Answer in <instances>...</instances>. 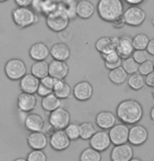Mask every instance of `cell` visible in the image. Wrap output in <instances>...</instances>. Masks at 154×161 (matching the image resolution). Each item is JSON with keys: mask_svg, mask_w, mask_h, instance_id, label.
<instances>
[{"mask_svg": "<svg viewBox=\"0 0 154 161\" xmlns=\"http://www.w3.org/2000/svg\"><path fill=\"white\" fill-rule=\"evenodd\" d=\"M116 115L123 123L134 124L143 117V108L136 100H124L117 106Z\"/></svg>", "mask_w": 154, "mask_h": 161, "instance_id": "obj_1", "label": "cell"}, {"mask_svg": "<svg viewBox=\"0 0 154 161\" xmlns=\"http://www.w3.org/2000/svg\"><path fill=\"white\" fill-rule=\"evenodd\" d=\"M96 10L99 16L107 22H114L124 14L121 0H100Z\"/></svg>", "mask_w": 154, "mask_h": 161, "instance_id": "obj_2", "label": "cell"}, {"mask_svg": "<svg viewBox=\"0 0 154 161\" xmlns=\"http://www.w3.org/2000/svg\"><path fill=\"white\" fill-rule=\"evenodd\" d=\"M14 23L19 29H26L38 22V15L31 8L18 7L12 12Z\"/></svg>", "mask_w": 154, "mask_h": 161, "instance_id": "obj_3", "label": "cell"}, {"mask_svg": "<svg viewBox=\"0 0 154 161\" xmlns=\"http://www.w3.org/2000/svg\"><path fill=\"white\" fill-rule=\"evenodd\" d=\"M69 24V16L65 11L57 8L46 16V25L53 32L60 33L67 28Z\"/></svg>", "mask_w": 154, "mask_h": 161, "instance_id": "obj_4", "label": "cell"}, {"mask_svg": "<svg viewBox=\"0 0 154 161\" xmlns=\"http://www.w3.org/2000/svg\"><path fill=\"white\" fill-rule=\"evenodd\" d=\"M26 65L23 60L13 58L10 59L4 65V73L11 80H20L26 75Z\"/></svg>", "mask_w": 154, "mask_h": 161, "instance_id": "obj_5", "label": "cell"}, {"mask_svg": "<svg viewBox=\"0 0 154 161\" xmlns=\"http://www.w3.org/2000/svg\"><path fill=\"white\" fill-rule=\"evenodd\" d=\"M145 18H146V14H145L144 10L137 5H132V7L128 8L123 14L124 22L130 26L141 25L145 21Z\"/></svg>", "mask_w": 154, "mask_h": 161, "instance_id": "obj_6", "label": "cell"}, {"mask_svg": "<svg viewBox=\"0 0 154 161\" xmlns=\"http://www.w3.org/2000/svg\"><path fill=\"white\" fill-rule=\"evenodd\" d=\"M49 123L56 130H65L70 123V115L65 108H58L50 113Z\"/></svg>", "mask_w": 154, "mask_h": 161, "instance_id": "obj_7", "label": "cell"}, {"mask_svg": "<svg viewBox=\"0 0 154 161\" xmlns=\"http://www.w3.org/2000/svg\"><path fill=\"white\" fill-rule=\"evenodd\" d=\"M129 130L126 124H116L109 130V136L111 139V143L114 145H120L128 142Z\"/></svg>", "mask_w": 154, "mask_h": 161, "instance_id": "obj_8", "label": "cell"}, {"mask_svg": "<svg viewBox=\"0 0 154 161\" xmlns=\"http://www.w3.org/2000/svg\"><path fill=\"white\" fill-rule=\"evenodd\" d=\"M111 144V139L109 133L106 130L95 132V135L90 138V147L99 152L106 151Z\"/></svg>", "mask_w": 154, "mask_h": 161, "instance_id": "obj_9", "label": "cell"}, {"mask_svg": "<svg viewBox=\"0 0 154 161\" xmlns=\"http://www.w3.org/2000/svg\"><path fill=\"white\" fill-rule=\"evenodd\" d=\"M148 139V130L145 126L136 124L133 125L129 130V143L135 147H140L144 144Z\"/></svg>", "mask_w": 154, "mask_h": 161, "instance_id": "obj_10", "label": "cell"}, {"mask_svg": "<svg viewBox=\"0 0 154 161\" xmlns=\"http://www.w3.org/2000/svg\"><path fill=\"white\" fill-rule=\"evenodd\" d=\"M111 161H130L133 158V150L129 144L116 145L110 154Z\"/></svg>", "mask_w": 154, "mask_h": 161, "instance_id": "obj_11", "label": "cell"}, {"mask_svg": "<svg viewBox=\"0 0 154 161\" xmlns=\"http://www.w3.org/2000/svg\"><path fill=\"white\" fill-rule=\"evenodd\" d=\"M49 142L53 148H55L57 151H63L69 147V144H70V138L67 136L65 130H56L55 132L51 134Z\"/></svg>", "mask_w": 154, "mask_h": 161, "instance_id": "obj_12", "label": "cell"}, {"mask_svg": "<svg viewBox=\"0 0 154 161\" xmlns=\"http://www.w3.org/2000/svg\"><path fill=\"white\" fill-rule=\"evenodd\" d=\"M135 48L133 47V41L130 37L127 36H123V37L119 38L116 44V52L119 54V56L122 59L129 58L133 55Z\"/></svg>", "mask_w": 154, "mask_h": 161, "instance_id": "obj_13", "label": "cell"}, {"mask_svg": "<svg viewBox=\"0 0 154 161\" xmlns=\"http://www.w3.org/2000/svg\"><path fill=\"white\" fill-rule=\"evenodd\" d=\"M75 99L80 100V101H86L91 98L93 94V89L92 86L87 81H81V82L77 83L72 90Z\"/></svg>", "mask_w": 154, "mask_h": 161, "instance_id": "obj_14", "label": "cell"}, {"mask_svg": "<svg viewBox=\"0 0 154 161\" xmlns=\"http://www.w3.org/2000/svg\"><path fill=\"white\" fill-rule=\"evenodd\" d=\"M28 54L34 61H42L46 60L47 57L50 55V48H48L44 42H37L31 47Z\"/></svg>", "mask_w": 154, "mask_h": 161, "instance_id": "obj_15", "label": "cell"}, {"mask_svg": "<svg viewBox=\"0 0 154 161\" xmlns=\"http://www.w3.org/2000/svg\"><path fill=\"white\" fill-rule=\"evenodd\" d=\"M69 68L66 61L54 59L49 62V75L56 79H65L68 75Z\"/></svg>", "mask_w": 154, "mask_h": 161, "instance_id": "obj_16", "label": "cell"}, {"mask_svg": "<svg viewBox=\"0 0 154 161\" xmlns=\"http://www.w3.org/2000/svg\"><path fill=\"white\" fill-rule=\"evenodd\" d=\"M39 86H40V79L33 75L32 73L26 74L22 79H20V89L22 92L35 94L37 93Z\"/></svg>", "mask_w": 154, "mask_h": 161, "instance_id": "obj_17", "label": "cell"}, {"mask_svg": "<svg viewBox=\"0 0 154 161\" xmlns=\"http://www.w3.org/2000/svg\"><path fill=\"white\" fill-rule=\"evenodd\" d=\"M37 99L34 94L22 92L18 96L17 104L20 111L22 112H32L35 108Z\"/></svg>", "mask_w": 154, "mask_h": 161, "instance_id": "obj_18", "label": "cell"}, {"mask_svg": "<svg viewBox=\"0 0 154 161\" xmlns=\"http://www.w3.org/2000/svg\"><path fill=\"white\" fill-rule=\"evenodd\" d=\"M116 118L114 114L107 111L100 112L95 117V122L102 130H110L111 127L116 125Z\"/></svg>", "mask_w": 154, "mask_h": 161, "instance_id": "obj_19", "label": "cell"}, {"mask_svg": "<svg viewBox=\"0 0 154 161\" xmlns=\"http://www.w3.org/2000/svg\"><path fill=\"white\" fill-rule=\"evenodd\" d=\"M50 56L53 57V59L66 61L70 56L69 47L66 43H63V42L55 43L50 47Z\"/></svg>", "mask_w": 154, "mask_h": 161, "instance_id": "obj_20", "label": "cell"}, {"mask_svg": "<svg viewBox=\"0 0 154 161\" xmlns=\"http://www.w3.org/2000/svg\"><path fill=\"white\" fill-rule=\"evenodd\" d=\"M95 8L89 0H80L75 5V14L82 19H89L95 14Z\"/></svg>", "mask_w": 154, "mask_h": 161, "instance_id": "obj_21", "label": "cell"}, {"mask_svg": "<svg viewBox=\"0 0 154 161\" xmlns=\"http://www.w3.org/2000/svg\"><path fill=\"white\" fill-rule=\"evenodd\" d=\"M119 41V37H101L95 42V48L101 54H105L109 51L116 50V44Z\"/></svg>", "mask_w": 154, "mask_h": 161, "instance_id": "obj_22", "label": "cell"}, {"mask_svg": "<svg viewBox=\"0 0 154 161\" xmlns=\"http://www.w3.org/2000/svg\"><path fill=\"white\" fill-rule=\"evenodd\" d=\"M29 147L34 150H43L47 145V137L41 132H32L28 137Z\"/></svg>", "mask_w": 154, "mask_h": 161, "instance_id": "obj_23", "label": "cell"}, {"mask_svg": "<svg viewBox=\"0 0 154 161\" xmlns=\"http://www.w3.org/2000/svg\"><path fill=\"white\" fill-rule=\"evenodd\" d=\"M24 123H25L26 129L31 132H41L44 125L43 118L38 114H29L25 118Z\"/></svg>", "mask_w": 154, "mask_h": 161, "instance_id": "obj_24", "label": "cell"}, {"mask_svg": "<svg viewBox=\"0 0 154 161\" xmlns=\"http://www.w3.org/2000/svg\"><path fill=\"white\" fill-rule=\"evenodd\" d=\"M102 57L105 61V66L108 69H113L116 68H119L122 64V58L119 56L116 50L109 51L105 54H102Z\"/></svg>", "mask_w": 154, "mask_h": 161, "instance_id": "obj_25", "label": "cell"}, {"mask_svg": "<svg viewBox=\"0 0 154 161\" xmlns=\"http://www.w3.org/2000/svg\"><path fill=\"white\" fill-rule=\"evenodd\" d=\"M41 105L43 108V110H45L46 112H53L60 108L61 99L59 97H57L55 93H51L49 95L43 97V99L41 101Z\"/></svg>", "mask_w": 154, "mask_h": 161, "instance_id": "obj_26", "label": "cell"}, {"mask_svg": "<svg viewBox=\"0 0 154 161\" xmlns=\"http://www.w3.org/2000/svg\"><path fill=\"white\" fill-rule=\"evenodd\" d=\"M31 73L39 79H42L49 75V63L46 60L42 61H35L31 68Z\"/></svg>", "mask_w": 154, "mask_h": 161, "instance_id": "obj_27", "label": "cell"}, {"mask_svg": "<svg viewBox=\"0 0 154 161\" xmlns=\"http://www.w3.org/2000/svg\"><path fill=\"white\" fill-rule=\"evenodd\" d=\"M54 93L60 99H66L70 96L71 87L68 83H66L64 79H57L55 86H54Z\"/></svg>", "mask_w": 154, "mask_h": 161, "instance_id": "obj_28", "label": "cell"}, {"mask_svg": "<svg viewBox=\"0 0 154 161\" xmlns=\"http://www.w3.org/2000/svg\"><path fill=\"white\" fill-rule=\"evenodd\" d=\"M109 79L111 80V82L116 83V84H122L126 81L128 73L125 71V69L123 66H119L113 69H110L109 72Z\"/></svg>", "mask_w": 154, "mask_h": 161, "instance_id": "obj_29", "label": "cell"}, {"mask_svg": "<svg viewBox=\"0 0 154 161\" xmlns=\"http://www.w3.org/2000/svg\"><path fill=\"white\" fill-rule=\"evenodd\" d=\"M146 80H145L144 75H141L140 72L131 74L130 77L128 78V86L131 87L132 90L138 91L145 86Z\"/></svg>", "mask_w": 154, "mask_h": 161, "instance_id": "obj_30", "label": "cell"}, {"mask_svg": "<svg viewBox=\"0 0 154 161\" xmlns=\"http://www.w3.org/2000/svg\"><path fill=\"white\" fill-rule=\"evenodd\" d=\"M101 154L93 147H88L81 153L80 161H101Z\"/></svg>", "mask_w": 154, "mask_h": 161, "instance_id": "obj_31", "label": "cell"}, {"mask_svg": "<svg viewBox=\"0 0 154 161\" xmlns=\"http://www.w3.org/2000/svg\"><path fill=\"white\" fill-rule=\"evenodd\" d=\"M95 134V125L90 122H83L80 124V138L87 140Z\"/></svg>", "mask_w": 154, "mask_h": 161, "instance_id": "obj_32", "label": "cell"}, {"mask_svg": "<svg viewBox=\"0 0 154 161\" xmlns=\"http://www.w3.org/2000/svg\"><path fill=\"white\" fill-rule=\"evenodd\" d=\"M122 66L125 69V71L128 73V74H134V73L138 72V69H140V63L136 62L133 57H129V58L123 59L122 62Z\"/></svg>", "mask_w": 154, "mask_h": 161, "instance_id": "obj_33", "label": "cell"}, {"mask_svg": "<svg viewBox=\"0 0 154 161\" xmlns=\"http://www.w3.org/2000/svg\"><path fill=\"white\" fill-rule=\"evenodd\" d=\"M132 41H133V47L135 50H147L150 39L146 34H137L132 39Z\"/></svg>", "mask_w": 154, "mask_h": 161, "instance_id": "obj_34", "label": "cell"}, {"mask_svg": "<svg viewBox=\"0 0 154 161\" xmlns=\"http://www.w3.org/2000/svg\"><path fill=\"white\" fill-rule=\"evenodd\" d=\"M65 132L70 138V140H75L80 138V125L77 123H69L65 129Z\"/></svg>", "mask_w": 154, "mask_h": 161, "instance_id": "obj_35", "label": "cell"}, {"mask_svg": "<svg viewBox=\"0 0 154 161\" xmlns=\"http://www.w3.org/2000/svg\"><path fill=\"white\" fill-rule=\"evenodd\" d=\"M154 71V66H153V61L151 60H146L145 62L141 63L140 64V69H138V72L141 73V75L147 76L149 75L150 73H152Z\"/></svg>", "mask_w": 154, "mask_h": 161, "instance_id": "obj_36", "label": "cell"}, {"mask_svg": "<svg viewBox=\"0 0 154 161\" xmlns=\"http://www.w3.org/2000/svg\"><path fill=\"white\" fill-rule=\"evenodd\" d=\"M149 55L150 54L148 53L147 50H135L132 57L136 60V62L141 64V63L145 62L146 60H149Z\"/></svg>", "mask_w": 154, "mask_h": 161, "instance_id": "obj_37", "label": "cell"}, {"mask_svg": "<svg viewBox=\"0 0 154 161\" xmlns=\"http://www.w3.org/2000/svg\"><path fill=\"white\" fill-rule=\"evenodd\" d=\"M28 161H46V156L41 150H34L28 154Z\"/></svg>", "mask_w": 154, "mask_h": 161, "instance_id": "obj_38", "label": "cell"}, {"mask_svg": "<svg viewBox=\"0 0 154 161\" xmlns=\"http://www.w3.org/2000/svg\"><path fill=\"white\" fill-rule=\"evenodd\" d=\"M56 81H57V79L51 77L50 75H47L46 77L40 79V83H42L45 86L49 87V89H51V90H54V86H55Z\"/></svg>", "mask_w": 154, "mask_h": 161, "instance_id": "obj_39", "label": "cell"}, {"mask_svg": "<svg viewBox=\"0 0 154 161\" xmlns=\"http://www.w3.org/2000/svg\"><path fill=\"white\" fill-rule=\"evenodd\" d=\"M51 93H54V90H51V89H49V87L45 86L42 83H40V86H39L38 91H37V94L39 96L45 97V96L49 95V94H51Z\"/></svg>", "mask_w": 154, "mask_h": 161, "instance_id": "obj_40", "label": "cell"}, {"mask_svg": "<svg viewBox=\"0 0 154 161\" xmlns=\"http://www.w3.org/2000/svg\"><path fill=\"white\" fill-rule=\"evenodd\" d=\"M34 0H15V3L18 7H24V8H29L33 4Z\"/></svg>", "mask_w": 154, "mask_h": 161, "instance_id": "obj_41", "label": "cell"}, {"mask_svg": "<svg viewBox=\"0 0 154 161\" xmlns=\"http://www.w3.org/2000/svg\"><path fill=\"white\" fill-rule=\"evenodd\" d=\"M145 80H146L147 86H149L151 87H154V71L152 73H150L149 75H147L146 78H145Z\"/></svg>", "mask_w": 154, "mask_h": 161, "instance_id": "obj_42", "label": "cell"}, {"mask_svg": "<svg viewBox=\"0 0 154 161\" xmlns=\"http://www.w3.org/2000/svg\"><path fill=\"white\" fill-rule=\"evenodd\" d=\"M147 51H148V53H149L150 55L154 56V38L150 39L149 44H148V47H147Z\"/></svg>", "mask_w": 154, "mask_h": 161, "instance_id": "obj_43", "label": "cell"}, {"mask_svg": "<svg viewBox=\"0 0 154 161\" xmlns=\"http://www.w3.org/2000/svg\"><path fill=\"white\" fill-rule=\"evenodd\" d=\"M125 1L127 2V3H129V4H132V5H137V4L141 3V2H143L144 0H125Z\"/></svg>", "mask_w": 154, "mask_h": 161, "instance_id": "obj_44", "label": "cell"}, {"mask_svg": "<svg viewBox=\"0 0 154 161\" xmlns=\"http://www.w3.org/2000/svg\"><path fill=\"white\" fill-rule=\"evenodd\" d=\"M150 117H151V119L153 120V122H154V106L152 108H151V112H150Z\"/></svg>", "mask_w": 154, "mask_h": 161, "instance_id": "obj_45", "label": "cell"}, {"mask_svg": "<svg viewBox=\"0 0 154 161\" xmlns=\"http://www.w3.org/2000/svg\"><path fill=\"white\" fill-rule=\"evenodd\" d=\"M130 161H141V159H137V158H132Z\"/></svg>", "mask_w": 154, "mask_h": 161, "instance_id": "obj_46", "label": "cell"}, {"mask_svg": "<svg viewBox=\"0 0 154 161\" xmlns=\"http://www.w3.org/2000/svg\"><path fill=\"white\" fill-rule=\"evenodd\" d=\"M15 161H28V160H25V159H23V158H19V159H16Z\"/></svg>", "mask_w": 154, "mask_h": 161, "instance_id": "obj_47", "label": "cell"}, {"mask_svg": "<svg viewBox=\"0 0 154 161\" xmlns=\"http://www.w3.org/2000/svg\"><path fill=\"white\" fill-rule=\"evenodd\" d=\"M5 1H8V0H0V3H2V2H5Z\"/></svg>", "mask_w": 154, "mask_h": 161, "instance_id": "obj_48", "label": "cell"}, {"mask_svg": "<svg viewBox=\"0 0 154 161\" xmlns=\"http://www.w3.org/2000/svg\"><path fill=\"white\" fill-rule=\"evenodd\" d=\"M152 95H153V98H154V89H153V92H152Z\"/></svg>", "mask_w": 154, "mask_h": 161, "instance_id": "obj_49", "label": "cell"}, {"mask_svg": "<svg viewBox=\"0 0 154 161\" xmlns=\"http://www.w3.org/2000/svg\"><path fill=\"white\" fill-rule=\"evenodd\" d=\"M153 66H154V61H153Z\"/></svg>", "mask_w": 154, "mask_h": 161, "instance_id": "obj_50", "label": "cell"}, {"mask_svg": "<svg viewBox=\"0 0 154 161\" xmlns=\"http://www.w3.org/2000/svg\"><path fill=\"white\" fill-rule=\"evenodd\" d=\"M153 25H154V21H153Z\"/></svg>", "mask_w": 154, "mask_h": 161, "instance_id": "obj_51", "label": "cell"}]
</instances>
